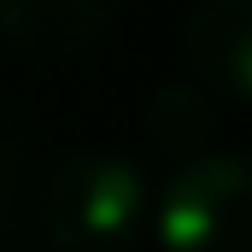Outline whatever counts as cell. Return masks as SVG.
<instances>
[{
    "label": "cell",
    "mask_w": 252,
    "mask_h": 252,
    "mask_svg": "<svg viewBox=\"0 0 252 252\" xmlns=\"http://www.w3.org/2000/svg\"><path fill=\"white\" fill-rule=\"evenodd\" d=\"M158 252H252V153L188 158L153 211Z\"/></svg>",
    "instance_id": "7a4b0ae2"
},
{
    "label": "cell",
    "mask_w": 252,
    "mask_h": 252,
    "mask_svg": "<svg viewBox=\"0 0 252 252\" xmlns=\"http://www.w3.org/2000/svg\"><path fill=\"white\" fill-rule=\"evenodd\" d=\"M141 124H147V141H153L164 158H182V164H188V158L205 153V141H211V129H217V112H211V100H205L199 82L176 76V82H158V88L147 94Z\"/></svg>",
    "instance_id": "5b68a950"
},
{
    "label": "cell",
    "mask_w": 252,
    "mask_h": 252,
    "mask_svg": "<svg viewBox=\"0 0 252 252\" xmlns=\"http://www.w3.org/2000/svg\"><path fill=\"white\" fill-rule=\"evenodd\" d=\"M193 82L252 100V0H193L182 18Z\"/></svg>",
    "instance_id": "3957f363"
},
{
    "label": "cell",
    "mask_w": 252,
    "mask_h": 252,
    "mask_svg": "<svg viewBox=\"0 0 252 252\" xmlns=\"http://www.w3.org/2000/svg\"><path fill=\"white\" fill-rule=\"evenodd\" d=\"M118 24V0H0V35L35 59H76Z\"/></svg>",
    "instance_id": "277c9868"
},
{
    "label": "cell",
    "mask_w": 252,
    "mask_h": 252,
    "mask_svg": "<svg viewBox=\"0 0 252 252\" xmlns=\"http://www.w3.org/2000/svg\"><path fill=\"white\" fill-rule=\"evenodd\" d=\"M18 164H24V147H18V135L0 124V217H6V205H12V188H18Z\"/></svg>",
    "instance_id": "8992f818"
},
{
    "label": "cell",
    "mask_w": 252,
    "mask_h": 252,
    "mask_svg": "<svg viewBox=\"0 0 252 252\" xmlns=\"http://www.w3.org/2000/svg\"><path fill=\"white\" fill-rule=\"evenodd\" d=\"M153 217L147 170L124 153H70L41 188V229L53 252H129Z\"/></svg>",
    "instance_id": "6da1fadb"
}]
</instances>
